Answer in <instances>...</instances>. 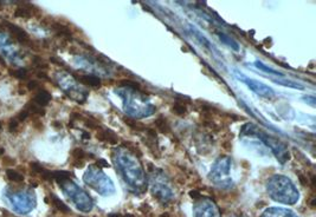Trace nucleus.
Listing matches in <instances>:
<instances>
[{"mask_svg": "<svg viewBox=\"0 0 316 217\" xmlns=\"http://www.w3.org/2000/svg\"><path fill=\"white\" fill-rule=\"evenodd\" d=\"M284 181H286L284 177H275L270 182V185H268V191L270 192V196L275 201H280L286 204H294L299 200V191H296L291 184L284 189Z\"/></svg>", "mask_w": 316, "mask_h": 217, "instance_id": "obj_1", "label": "nucleus"}, {"mask_svg": "<svg viewBox=\"0 0 316 217\" xmlns=\"http://www.w3.org/2000/svg\"><path fill=\"white\" fill-rule=\"evenodd\" d=\"M244 83L248 84V86L256 92V94H258L259 96L263 97H268V98H270V97L274 96V91L271 90L270 88H268L267 85H264L262 83H258V81H255L253 79H248V78H243Z\"/></svg>", "mask_w": 316, "mask_h": 217, "instance_id": "obj_2", "label": "nucleus"}, {"mask_svg": "<svg viewBox=\"0 0 316 217\" xmlns=\"http://www.w3.org/2000/svg\"><path fill=\"white\" fill-rule=\"evenodd\" d=\"M194 210H196V217H219L217 208L213 204L204 203L197 205Z\"/></svg>", "mask_w": 316, "mask_h": 217, "instance_id": "obj_3", "label": "nucleus"}, {"mask_svg": "<svg viewBox=\"0 0 316 217\" xmlns=\"http://www.w3.org/2000/svg\"><path fill=\"white\" fill-rule=\"evenodd\" d=\"M262 217H298V216L290 210H286V209L271 208L268 209V210L262 215Z\"/></svg>", "mask_w": 316, "mask_h": 217, "instance_id": "obj_4", "label": "nucleus"}, {"mask_svg": "<svg viewBox=\"0 0 316 217\" xmlns=\"http://www.w3.org/2000/svg\"><path fill=\"white\" fill-rule=\"evenodd\" d=\"M79 80L81 81V83H83L85 85H89V86H94V88H100L101 86L100 79L97 78V77H94V76H80Z\"/></svg>", "mask_w": 316, "mask_h": 217, "instance_id": "obj_5", "label": "nucleus"}, {"mask_svg": "<svg viewBox=\"0 0 316 217\" xmlns=\"http://www.w3.org/2000/svg\"><path fill=\"white\" fill-rule=\"evenodd\" d=\"M50 99H51V96H50V94H48L46 91H42L36 97H34L36 103H38V105H41V106L46 105V104L50 102Z\"/></svg>", "mask_w": 316, "mask_h": 217, "instance_id": "obj_6", "label": "nucleus"}, {"mask_svg": "<svg viewBox=\"0 0 316 217\" xmlns=\"http://www.w3.org/2000/svg\"><path fill=\"white\" fill-rule=\"evenodd\" d=\"M155 125H157V127L159 129V131L161 134H169L170 133V125L169 123H167V121L163 117H159L157 121L154 122Z\"/></svg>", "mask_w": 316, "mask_h": 217, "instance_id": "obj_7", "label": "nucleus"}, {"mask_svg": "<svg viewBox=\"0 0 316 217\" xmlns=\"http://www.w3.org/2000/svg\"><path fill=\"white\" fill-rule=\"evenodd\" d=\"M123 122L127 124L128 126L129 127H132L133 130H136V131H142V130H146V127H145V125H143V124H141V123H139V122H136L135 119H133V118H123Z\"/></svg>", "mask_w": 316, "mask_h": 217, "instance_id": "obj_8", "label": "nucleus"}, {"mask_svg": "<svg viewBox=\"0 0 316 217\" xmlns=\"http://www.w3.org/2000/svg\"><path fill=\"white\" fill-rule=\"evenodd\" d=\"M6 175H7V177H9L10 181L18 182V183H19V182L24 181V176L21 175V173H18L17 171H14V170H7Z\"/></svg>", "mask_w": 316, "mask_h": 217, "instance_id": "obj_9", "label": "nucleus"}, {"mask_svg": "<svg viewBox=\"0 0 316 217\" xmlns=\"http://www.w3.org/2000/svg\"><path fill=\"white\" fill-rule=\"evenodd\" d=\"M51 197H52V202H53V204H54V207H56L58 210L60 211H62V212H69L70 210H69V208L66 207V205L62 202V201H60L57 199L56 196H53V195H51Z\"/></svg>", "mask_w": 316, "mask_h": 217, "instance_id": "obj_10", "label": "nucleus"}, {"mask_svg": "<svg viewBox=\"0 0 316 217\" xmlns=\"http://www.w3.org/2000/svg\"><path fill=\"white\" fill-rule=\"evenodd\" d=\"M26 111L29 112V114H31V112H32V114H36V115H40V116H44L45 115V111L43 110V108H40L38 106L33 105L32 103L27 104V105H26Z\"/></svg>", "mask_w": 316, "mask_h": 217, "instance_id": "obj_11", "label": "nucleus"}, {"mask_svg": "<svg viewBox=\"0 0 316 217\" xmlns=\"http://www.w3.org/2000/svg\"><path fill=\"white\" fill-rule=\"evenodd\" d=\"M172 111H173L175 115L182 116V115H185V114H186L187 108H186V106L184 105V104H181V103H175L174 105H173V107H172Z\"/></svg>", "mask_w": 316, "mask_h": 217, "instance_id": "obj_12", "label": "nucleus"}, {"mask_svg": "<svg viewBox=\"0 0 316 217\" xmlns=\"http://www.w3.org/2000/svg\"><path fill=\"white\" fill-rule=\"evenodd\" d=\"M14 17H21V18H29L31 17V11L24 7H18L14 12Z\"/></svg>", "mask_w": 316, "mask_h": 217, "instance_id": "obj_13", "label": "nucleus"}, {"mask_svg": "<svg viewBox=\"0 0 316 217\" xmlns=\"http://www.w3.org/2000/svg\"><path fill=\"white\" fill-rule=\"evenodd\" d=\"M72 156L75 157V160H77V161H83V158L87 156V155H85V153L82 149H75L72 151Z\"/></svg>", "mask_w": 316, "mask_h": 217, "instance_id": "obj_14", "label": "nucleus"}, {"mask_svg": "<svg viewBox=\"0 0 316 217\" xmlns=\"http://www.w3.org/2000/svg\"><path fill=\"white\" fill-rule=\"evenodd\" d=\"M33 64L36 65V67L38 68V69H48L49 67H48V64H45L44 63V60L42 59L41 57H33Z\"/></svg>", "mask_w": 316, "mask_h": 217, "instance_id": "obj_15", "label": "nucleus"}, {"mask_svg": "<svg viewBox=\"0 0 316 217\" xmlns=\"http://www.w3.org/2000/svg\"><path fill=\"white\" fill-rule=\"evenodd\" d=\"M70 175H71V173L68 172V171H58V172H54L53 177L56 178L58 182H62V181L66 180V178H68Z\"/></svg>", "mask_w": 316, "mask_h": 217, "instance_id": "obj_16", "label": "nucleus"}, {"mask_svg": "<svg viewBox=\"0 0 316 217\" xmlns=\"http://www.w3.org/2000/svg\"><path fill=\"white\" fill-rule=\"evenodd\" d=\"M11 75L14 76L15 78H19V79H25V78H26L27 72L25 71L24 69H21V70H15V71H12V72H11Z\"/></svg>", "mask_w": 316, "mask_h": 217, "instance_id": "obj_17", "label": "nucleus"}, {"mask_svg": "<svg viewBox=\"0 0 316 217\" xmlns=\"http://www.w3.org/2000/svg\"><path fill=\"white\" fill-rule=\"evenodd\" d=\"M18 126H19V123L17 121V118H12L9 122V131H10V133H14V131L18 129Z\"/></svg>", "mask_w": 316, "mask_h": 217, "instance_id": "obj_18", "label": "nucleus"}, {"mask_svg": "<svg viewBox=\"0 0 316 217\" xmlns=\"http://www.w3.org/2000/svg\"><path fill=\"white\" fill-rule=\"evenodd\" d=\"M31 169L33 170L34 173H43L44 172V169H43V166L41 164H38V163H31Z\"/></svg>", "mask_w": 316, "mask_h": 217, "instance_id": "obj_19", "label": "nucleus"}, {"mask_svg": "<svg viewBox=\"0 0 316 217\" xmlns=\"http://www.w3.org/2000/svg\"><path fill=\"white\" fill-rule=\"evenodd\" d=\"M3 165H5V166L15 165V161L13 160V158H11L9 156H4L3 157Z\"/></svg>", "mask_w": 316, "mask_h": 217, "instance_id": "obj_20", "label": "nucleus"}, {"mask_svg": "<svg viewBox=\"0 0 316 217\" xmlns=\"http://www.w3.org/2000/svg\"><path fill=\"white\" fill-rule=\"evenodd\" d=\"M256 67L258 68V69H261V70H265V71L267 72H270V73H275V75H278V76H283L282 73H280V72H275L274 70L272 69H269V68H267L265 67V65H263V64H259V63H256Z\"/></svg>", "mask_w": 316, "mask_h": 217, "instance_id": "obj_21", "label": "nucleus"}, {"mask_svg": "<svg viewBox=\"0 0 316 217\" xmlns=\"http://www.w3.org/2000/svg\"><path fill=\"white\" fill-rule=\"evenodd\" d=\"M29 116H30L29 112H27L26 110H23L22 112H19L17 121H18V122H24L26 118H29Z\"/></svg>", "mask_w": 316, "mask_h": 217, "instance_id": "obj_22", "label": "nucleus"}, {"mask_svg": "<svg viewBox=\"0 0 316 217\" xmlns=\"http://www.w3.org/2000/svg\"><path fill=\"white\" fill-rule=\"evenodd\" d=\"M37 86H38V83L36 80H30L29 83H27V90H30V91H32V90H34V89H37Z\"/></svg>", "mask_w": 316, "mask_h": 217, "instance_id": "obj_23", "label": "nucleus"}, {"mask_svg": "<svg viewBox=\"0 0 316 217\" xmlns=\"http://www.w3.org/2000/svg\"><path fill=\"white\" fill-rule=\"evenodd\" d=\"M84 125L87 127H90V129H97V124L95 122H92L91 119H87L84 122Z\"/></svg>", "mask_w": 316, "mask_h": 217, "instance_id": "obj_24", "label": "nucleus"}, {"mask_svg": "<svg viewBox=\"0 0 316 217\" xmlns=\"http://www.w3.org/2000/svg\"><path fill=\"white\" fill-rule=\"evenodd\" d=\"M147 135L150 136L151 138H153V139H157V137H158L157 131H155L154 129H147Z\"/></svg>", "mask_w": 316, "mask_h": 217, "instance_id": "obj_25", "label": "nucleus"}, {"mask_svg": "<svg viewBox=\"0 0 316 217\" xmlns=\"http://www.w3.org/2000/svg\"><path fill=\"white\" fill-rule=\"evenodd\" d=\"M221 146H223V149H225L226 151H230L232 148L231 145V141H224L223 144H221Z\"/></svg>", "mask_w": 316, "mask_h": 217, "instance_id": "obj_26", "label": "nucleus"}, {"mask_svg": "<svg viewBox=\"0 0 316 217\" xmlns=\"http://www.w3.org/2000/svg\"><path fill=\"white\" fill-rule=\"evenodd\" d=\"M190 196L192 197V199H194V200H199L200 199V193H199L197 190H192V191H190Z\"/></svg>", "mask_w": 316, "mask_h": 217, "instance_id": "obj_27", "label": "nucleus"}, {"mask_svg": "<svg viewBox=\"0 0 316 217\" xmlns=\"http://www.w3.org/2000/svg\"><path fill=\"white\" fill-rule=\"evenodd\" d=\"M298 176H299V180H300V182H301L302 183V185H304V187H306V185H308V181H307V178L304 177L302 173H300V172H298Z\"/></svg>", "mask_w": 316, "mask_h": 217, "instance_id": "obj_28", "label": "nucleus"}, {"mask_svg": "<svg viewBox=\"0 0 316 217\" xmlns=\"http://www.w3.org/2000/svg\"><path fill=\"white\" fill-rule=\"evenodd\" d=\"M96 138L101 142H105V133H104V131H100V133H97Z\"/></svg>", "mask_w": 316, "mask_h": 217, "instance_id": "obj_29", "label": "nucleus"}, {"mask_svg": "<svg viewBox=\"0 0 316 217\" xmlns=\"http://www.w3.org/2000/svg\"><path fill=\"white\" fill-rule=\"evenodd\" d=\"M33 126L36 127L37 130H38V129L43 130V124H42V122L40 121V119H34V121H33Z\"/></svg>", "mask_w": 316, "mask_h": 217, "instance_id": "obj_30", "label": "nucleus"}, {"mask_svg": "<svg viewBox=\"0 0 316 217\" xmlns=\"http://www.w3.org/2000/svg\"><path fill=\"white\" fill-rule=\"evenodd\" d=\"M97 165L103 166V168H108V166H109L108 162H105L104 160H99V161H97Z\"/></svg>", "mask_w": 316, "mask_h": 217, "instance_id": "obj_31", "label": "nucleus"}, {"mask_svg": "<svg viewBox=\"0 0 316 217\" xmlns=\"http://www.w3.org/2000/svg\"><path fill=\"white\" fill-rule=\"evenodd\" d=\"M73 164V166H76V168H82V166H83V161H75L72 163Z\"/></svg>", "mask_w": 316, "mask_h": 217, "instance_id": "obj_32", "label": "nucleus"}, {"mask_svg": "<svg viewBox=\"0 0 316 217\" xmlns=\"http://www.w3.org/2000/svg\"><path fill=\"white\" fill-rule=\"evenodd\" d=\"M50 60H51L53 64H58V65H62V67H63V65H64L63 63H62V60H60V59H56V58H53V57H52V58H51V59H50Z\"/></svg>", "mask_w": 316, "mask_h": 217, "instance_id": "obj_33", "label": "nucleus"}, {"mask_svg": "<svg viewBox=\"0 0 316 217\" xmlns=\"http://www.w3.org/2000/svg\"><path fill=\"white\" fill-rule=\"evenodd\" d=\"M81 118H82V116L80 114H75V112H73V114H71V119H72V121H75V119H81Z\"/></svg>", "mask_w": 316, "mask_h": 217, "instance_id": "obj_34", "label": "nucleus"}, {"mask_svg": "<svg viewBox=\"0 0 316 217\" xmlns=\"http://www.w3.org/2000/svg\"><path fill=\"white\" fill-rule=\"evenodd\" d=\"M37 76L40 77V78H44V79H48V80H49V77L46 76L44 72H38V73H37Z\"/></svg>", "mask_w": 316, "mask_h": 217, "instance_id": "obj_35", "label": "nucleus"}, {"mask_svg": "<svg viewBox=\"0 0 316 217\" xmlns=\"http://www.w3.org/2000/svg\"><path fill=\"white\" fill-rule=\"evenodd\" d=\"M52 125L56 127V129H62V124L60 122H53Z\"/></svg>", "mask_w": 316, "mask_h": 217, "instance_id": "obj_36", "label": "nucleus"}, {"mask_svg": "<svg viewBox=\"0 0 316 217\" xmlns=\"http://www.w3.org/2000/svg\"><path fill=\"white\" fill-rule=\"evenodd\" d=\"M83 138L89 139V138H90V135H89L88 133H83Z\"/></svg>", "mask_w": 316, "mask_h": 217, "instance_id": "obj_37", "label": "nucleus"}, {"mask_svg": "<svg viewBox=\"0 0 316 217\" xmlns=\"http://www.w3.org/2000/svg\"><path fill=\"white\" fill-rule=\"evenodd\" d=\"M108 217H122L120 214H110Z\"/></svg>", "mask_w": 316, "mask_h": 217, "instance_id": "obj_38", "label": "nucleus"}, {"mask_svg": "<svg viewBox=\"0 0 316 217\" xmlns=\"http://www.w3.org/2000/svg\"><path fill=\"white\" fill-rule=\"evenodd\" d=\"M4 153H5V150H4L3 148H0V156H3Z\"/></svg>", "mask_w": 316, "mask_h": 217, "instance_id": "obj_39", "label": "nucleus"}, {"mask_svg": "<svg viewBox=\"0 0 316 217\" xmlns=\"http://www.w3.org/2000/svg\"><path fill=\"white\" fill-rule=\"evenodd\" d=\"M0 129H2V123H0Z\"/></svg>", "mask_w": 316, "mask_h": 217, "instance_id": "obj_40", "label": "nucleus"}]
</instances>
